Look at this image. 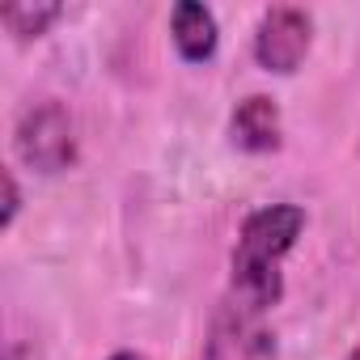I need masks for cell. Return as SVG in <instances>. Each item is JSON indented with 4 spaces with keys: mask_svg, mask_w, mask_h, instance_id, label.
Wrapping results in <instances>:
<instances>
[{
    "mask_svg": "<svg viewBox=\"0 0 360 360\" xmlns=\"http://www.w3.org/2000/svg\"><path fill=\"white\" fill-rule=\"evenodd\" d=\"M305 229V212L297 204H271L255 212L233 250V288L246 309H267L280 301V259Z\"/></svg>",
    "mask_w": 360,
    "mask_h": 360,
    "instance_id": "1",
    "label": "cell"
},
{
    "mask_svg": "<svg viewBox=\"0 0 360 360\" xmlns=\"http://www.w3.org/2000/svg\"><path fill=\"white\" fill-rule=\"evenodd\" d=\"M18 153L43 169V174H56L72 161L77 144H72V119L60 102H43L34 110L22 115V127H18Z\"/></svg>",
    "mask_w": 360,
    "mask_h": 360,
    "instance_id": "2",
    "label": "cell"
},
{
    "mask_svg": "<svg viewBox=\"0 0 360 360\" xmlns=\"http://www.w3.org/2000/svg\"><path fill=\"white\" fill-rule=\"evenodd\" d=\"M309 51V18L301 9H271L255 34V56L271 72H292Z\"/></svg>",
    "mask_w": 360,
    "mask_h": 360,
    "instance_id": "3",
    "label": "cell"
},
{
    "mask_svg": "<svg viewBox=\"0 0 360 360\" xmlns=\"http://www.w3.org/2000/svg\"><path fill=\"white\" fill-rule=\"evenodd\" d=\"M233 140L250 153H267L280 144V110L271 98L255 94L233 110Z\"/></svg>",
    "mask_w": 360,
    "mask_h": 360,
    "instance_id": "4",
    "label": "cell"
},
{
    "mask_svg": "<svg viewBox=\"0 0 360 360\" xmlns=\"http://www.w3.org/2000/svg\"><path fill=\"white\" fill-rule=\"evenodd\" d=\"M174 43L178 51H183L187 60H208L217 51V22L204 5H191V0H183V5L174 9Z\"/></svg>",
    "mask_w": 360,
    "mask_h": 360,
    "instance_id": "5",
    "label": "cell"
},
{
    "mask_svg": "<svg viewBox=\"0 0 360 360\" xmlns=\"http://www.w3.org/2000/svg\"><path fill=\"white\" fill-rule=\"evenodd\" d=\"M0 18H5V26L13 30V34H43V26L47 22H56L60 18V9L56 5H39V9H30V5H9L5 13H0Z\"/></svg>",
    "mask_w": 360,
    "mask_h": 360,
    "instance_id": "6",
    "label": "cell"
},
{
    "mask_svg": "<svg viewBox=\"0 0 360 360\" xmlns=\"http://www.w3.org/2000/svg\"><path fill=\"white\" fill-rule=\"evenodd\" d=\"M5 191H9V204H5V221H13V212H18V187H13V178L5 174Z\"/></svg>",
    "mask_w": 360,
    "mask_h": 360,
    "instance_id": "7",
    "label": "cell"
},
{
    "mask_svg": "<svg viewBox=\"0 0 360 360\" xmlns=\"http://www.w3.org/2000/svg\"><path fill=\"white\" fill-rule=\"evenodd\" d=\"M115 360H144V356H131V352H123V356H115Z\"/></svg>",
    "mask_w": 360,
    "mask_h": 360,
    "instance_id": "8",
    "label": "cell"
},
{
    "mask_svg": "<svg viewBox=\"0 0 360 360\" xmlns=\"http://www.w3.org/2000/svg\"><path fill=\"white\" fill-rule=\"evenodd\" d=\"M352 360H360V352H356V356H352Z\"/></svg>",
    "mask_w": 360,
    "mask_h": 360,
    "instance_id": "9",
    "label": "cell"
}]
</instances>
